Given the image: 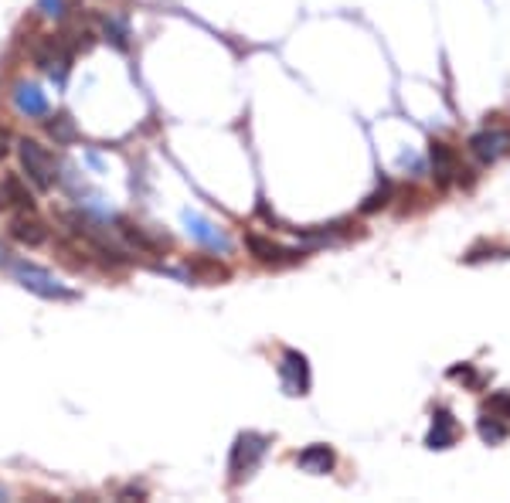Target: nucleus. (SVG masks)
<instances>
[{"mask_svg": "<svg viewBox=\"0 0 510 503\" xmlns=\"http://www.w3.org/2000/svg\"><path fill=\"white\" fill-rule=\"evenodd\" d=\"M7 269H11V276L18 279L21 286L28 289V293H35V296H41V300H52V303H78L82 300V293H75L65 283H58L52 272L35 266V262H28V259H11Z\"/></svg>", "mask_w": 510, "mask_h": 503, "instance_id": "1", "label": "nucleus"}, {"mask_svg": "<svg viewBox=\"0 0 510 503\" xmlns=\"http://www.w3.org/2000/svg\"><path fill=\"white\" fill-rule=\"evenodd\" d=\"M269 452V439L266 435H259V432H242L235 439V446H232V459H228V480L232 483H242V480H249L259 463H262V456Z\"/></svg>", "mask_w": 510, "mask_h": 503, "instance_id": "2", "label": "nucleus"}, {"mask_svg": "<svg viewBox=\"0 0 510 503\" xmlns=\"http://www.w3.org/2000/svg\"><path fill=\"white\" fill-rule=\"evenodd\" d=\"M18 157H21V167H24L28 180L35 184L37 191H52V187L58 184L55 157H52L45 146L37 144V140H21V144H18Z\"/></svg>", "mask_w": 510, "mask_h": 503, "instance_id": "3", "label": "nucleus"}, {"mask_svg": "<svg viewBox=\"0 0 510 503\" xmlns=\"http://www.w3.org/2000/svg\"><path fill=\"white\" fill-rule=\"evenodd\" d=\"M279 381L286 388V395H307L310 392V360L300 350H283L279 358Z\"/></svg>", "mask_w": 510, "mask_h": 503, "instance_id": "4", "label": "nucleus"}, {"mask_svg": "<svg viewBox=\"0 0 510 503\" xmlns=\"http://www.w3.org/2000/svg\"><path fill=\"white\" fill-rule=\"evenodd\" d=\"M510 150V129H500V126H487L470 136V153H473L480 163H497L504 153Z\"/></svg>", "mask_w": 510, "mask_h": 503, "instance_id": "5", "label": "nucleus"}, {"mask_svg": "<svg viewBox=\"0 0 510 503\" xmlns=\"http://www.w3.org/2000/svg\"><path fill=\"white\" fill-rule=\"evenodd\" d=\"M245 245H249L255 262L273 266V269H283V266H292V262H300V259H303V252L283 249V245H276L273 238H262V235H245Z\"/></svg>", "mask_w": 510, "mask_h": 503, "instance_id": "6", "label": "nucleus"}, {"mask_svg": "<svg viewBox=\"0 0 510 503\" xmlns=\"http://www.w3.org/2000/svg\"><path fill=\"white\" fill-rule=\"evenodd\" d=\"M184 225H187V232L198 238L201 245H208V249L215 252H228V238L221 228H215L208 218H201L198 211H184Z\"/></svg>", "mask_w": 510, "mask_h": 503, "instance_id": "7", "label": "nucleus"}, {"mask_svg": "<svg viewBox=\"0 0 510 503\" xmlns=\"http://www.w3.org/2000/svg\"><path fill=\"white\" fill-rule=\"evenodd\" d=\"M11 235L18 238L21 245H28V249H37V245H45L48 242V225L45 221H37L31 215H18L11 221Z\"/></svg>", "mask_w": 510, "mask_h": 503, "instance_id": "8", "label": "nucleus"}, {"mask_svg": "<svg viewBox=\"0 0 510 503\" xmlns=\"http://www.w3.org/2000/svg\"><path fill=\"white\" fill-rule=\"evenodd\" d=\"M14 106L18 112L24 116H31V120H41V116H48V99H45V92L31 86V82H21L18 92H14Z\"/></svg>", "mask_w": 510, "mask_h": 503, "instance_id": "9", "label": "nucleus"}, {"mask_svg": "<svg viewBox=\"0 0 510 503\" xmlns=\"http://www.w3.org/2000/svg\"><path fill=\"white\" fill-rule=\"evenodd\" d=\"M453 442H456L453 415L446 412V408H439V412L432 415V429H429V435H425V446H429V449H449Z\"/></svg>", "mask_w": 510, "mask_h": 503, "instance_id": "10", "label": "nucleus"}, {"mask_svg": "<svg viewBox=\"0 0 510 503\" xmlns=\"http://www.w3.org/2000/svg\"><path fill=\"white\" fill-rule=\"evenodd\" d=\"M7 208H35V198H31V191L21 184V177H4L0 180V211H7Z\"/></svg>", "mask_w": 510, "mask_h": 503, "instance_id": "11", "label": "nucleus"}, {"mask_svg": "<svg viewBox=\"0 0 510 503\" xmlns=\"http://www.w3.org/2000/svg\"><path fill=\"white\" fill-rule=\"evenodd\" d=\"M337 463V456L330 446H307V449L296 456V466L307 469V473H330Z\"/></svg>", "mask_w": 510, "mask_h": 503, "instance_id": "12", "label": "nucleus"}, {"mask_svg": "<svg viewBox=\"0 0 510 503\" xmlns=\"http://www.w3.org/2000/svg\"><path fill=\"white\" fill-rule=\"evenodd\" d=\"M429 157H432V167H436V177L446 184V180H453L459 174V161H456L453 146H446L442 140H432L429 144Z\"/></svg>", "mask_w": 510, "mask_h": 503, "instance_id": "13", "label": "nucleus"}, {"mask_svg": "<svg viewBox=\"0 0 510 503\" xmlns=\"http://www.w3.org/2000/svg\"><path fill=\"white\" fill-rule=\"evenodd\" d=\"M476 432H480V439H483L487 446H500V442L507 439V422H504L500 415L483 412L480 415V422H476Z\"/></svg>", "mask_w": 510, "mask_h": 503, "instance_id": "14", "label": "nucleus"}, {"mask_svg": "<svg viewBox=\"0 0 510 503\" xmlns=\"http://www.w3.org/2000/svg\"><path fill=\"white\" fill-rule=\"evenodd\" d=\"M103 35L110 37L119 52H127V48H129V41H127L129 28H127V21H123V18H116V14H103Z\"/></svg>", "mask_w": 510, "mask_h": 503, "instance_id": "15", "label": "nucleus"}, {"mask_svg": "<svg viewBox=\"0 0 510 503\" xmlns=\"http://www.w3.org/2000/svg\"><path fill=\"white\" fill-rule=\"evenodd\" d=\"M48 133H52V140H55V144H72L75 136H78L69 112H58V116H52V120H48Z\"/></svg>", "mask_w": 510, "mask_h": 503, "instance_id": "16", "label": "nucleus"}, {"mask_svg": "<svg viewBox=\"0 0 510 503\" xmlns=\"http://www.w3.org/2000/svg\"><path fill=\"white\" fill-rule=\"evenodd\" d=\"M191 276H201V279H208V283H218V279H228V269L218 266V262H194V266H191Z\"/></svg>", "mask_w": 510, "mask_h": 503, "instance_id": "17", "label": "nucleus"}, {"mask_svg": "<svg viewBox=\"0 0 510 503\" xmlns=\"http://www.w3.org/2000/svg\"><path fill=\"white\" fill-rule=\"evenodd\" d=\"M483 412H493V415H500L504 422H510V392H493V395L487 398V405H483Z\"/></svg>", "mask_w": 510, "mask_h": 503, "instance_id": "18", "label": "nucleus"}, {"mask_svg": "<svg viewBox=\"0 0 510 503\" xmlns=\"http://www.w3.org/2000/svg\"><path fill=\"white\" fill-rule=\"evenodd\" d=\"M388 201H391V187L384 184L382 191H374V194L361 204V211H365V215H371V211H378V208H388Z\"/></svg>", "mask_w": 510, "mask_h": 503, "instance_id": "19", "label": "nucleus"}, {"mask_svg": "<svg viewBox=\"0 0 510 503\" xmlns=\"http://www.w3.org/2000/svg\"><path fill=\"white\" fill-rule=\"evenodd\" d=\"M37 11H41L45 18H62V0H41Z\"/></svg>", "mask_w": 510, "mask_h": 503, "instance_id": "20", "label": "nucleus"}, {"mask_svg": "<svg viewBox=\"0 0 510 503\" xmlns=\"http://www.w3.org/2000/svg\"><path fill=\"white\" fill-rule=\"evenodd\" d=\"M449 377H456V381H466V384H476V375L470 364H463V367H453L449 371Z\"/></svg>", "mask_w": 510, "mask_h": 503, "instance_id": "21", "label": "nucleus"}, {"mask_svg": "<svg viewBox=\"0 0 510 503\" xmlns=\"http://www.w3.org/2000/svg\"><path fill=\"white\" fill-rule=\"evenodd\" d=\"M7 150H11V133H7L4 126H0V161L7 157Z\"/></svg>", "mask_w": 510, "mask_h": 503, "instance_id": "22", "label": "nucleus"}, {"mask_svg": "<svg viewBox=\"0 0 510 503\" xmlns=\"http://www.w3.org/2000/svg\"><path fill=\"white\" fill-rule=\"evenodd\" d=\"M4 262H7V249H4V245H0V266H4Z\"/></svg>", "mask_w": 510, "mask_h": 503, "instance_id": "23", "label": "nucleus"}, {"mask_svg": "<svg viewBox=\"0 0 510 503\" xmlns=\"http://www.w3.org/2000/svg\"><path fill=\"white\" fill-rule=\"evenodd\" d=\"M0 500H4V486H0Z\"/></svg>", "mask_w": 510, "mask_h": 503, "instance_id": "24", "label": "nucleus"}]
</instances>
